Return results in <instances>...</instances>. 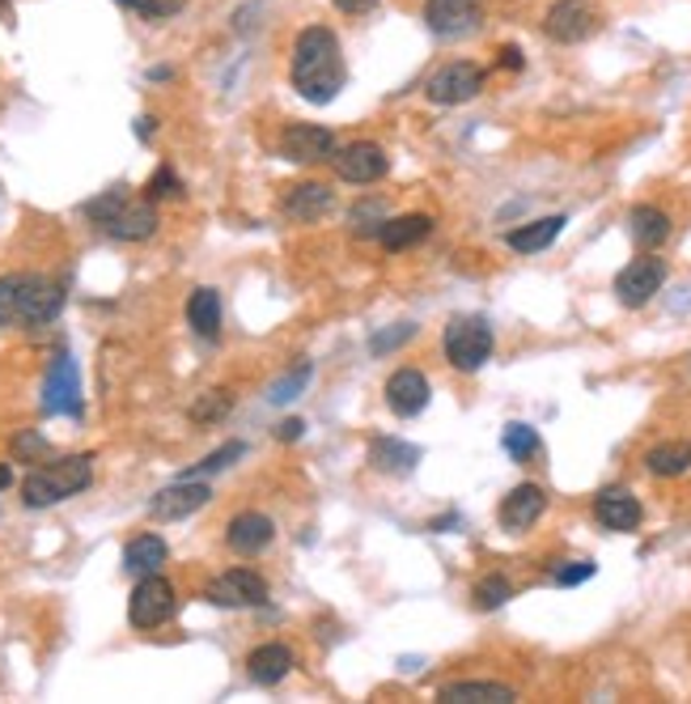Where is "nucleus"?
I'll return each instance as SVG.
<instances>
[{
	"mask_svg": "<svg viewBox=\"0 0 691 704\" xmlns=\"http://www.w3.org/2000/svg\"><path fill=\"white\" fill-rule=\"evenodd\" d=\"M471 598H475V607H480V611H497V607H505V603L513 598V582H509L505 573H488V578H480V582H475Z\"/></svg>",
	"mask_w": 691,
	"mask_h": 704,
	"instance_id": "7c9ffc66",
	"label": "nucleus"
},
{
	"mask_svg": "<svg viewBox=\"0 0 691 704\" xmlns=\"http://www.w3.org/2000/svg\"><path fill=\"white\" fill-rule=\"evenodd\" d=\"M230 408H233L230 395H226V391H208V395H204V399H199V403L192 408V421H199V425H204V421H217V416H226Z\"/></svg>",
	"mask_w": 691,
	"mask_h": 704,
	"instance_id": "ea45409f",
	"label": "nucleus"
},
{
	"mask_svg": "<svg viewBox=\"0 0 691 704\" xmlns=\"http://www.w3.org/2000/svg\"><path fill=\"white\" fill-rule=\"evenodd\" d=\"M441 704H513L518 692L509 683H497V679H459V683H446L437 692Z\"/></svg>",
	"mask_w": 691,
	"mask_h": 704,
	"instance_id": "aec40b11",
	"label": "nucleus"
},
{
	"mask_svg": "<svg viewBox=\"0 0 691 704\" xmlns=\"http://www.w3.org/2000/svg\"><path fill=\"white\" fill-rule=\"evenodd\" d=\"M331 187L327 183H298V187H289L284 192V213L293 217V221H302V226H314V221H323L327 213H331Z\"/></svg>",
	"mask_w": 691,
	"mask_h": 704,
	"instance_id": "412c9836",
	"label": "nucleus"
},
{
	"mask_svg": "<svg viewBox=\"0 0 691 704\" xmlns=\"http://www.w3.org/2000/svg\"><path fill=\"white\" fill-rule=\"evenodd\" d=\"M289 670H293V650L280 645V641H268V645L251 650V658H246V675H251L255 683H264V688H276Z\"/></svg>",
	"mask_w": 691,
	"mask_h": 704,
	"instance_id": "393cba45",
	"label": "nucleus"
},
{
	"mask_svg": "<svg viewBox=\"0 0 691 704\" xmlns=\"http://www.w3.org/2000/svg\"><path fill=\"white\" fill-rule=\"evenodd\" d=\"M13 459L17 463H43V459H51V441L43 437V433H17L13 437Z\"/></svg>",
	"mask_w": 691,
	"mask_h": 704,
	"instance_id": "c9c22d12",
	"label": "nucleus"
},
{
	"mask_svg": "<svg viewBox=\"0 0 691 704\" xmlns=\"http://www.w3.org/2000/svg\"><path fill=\"white\" fill-rule=\"evenodd\" d=\"M662 284H666V259L645 255V259H632L623 272L615 276V298H619V306L641 311L662 293Z\"/></svg>",
	"mask_w": 691,
	"mask_h": 704,
	"instance_id": "f8f14e48",
	"label": "nucleus"
},
{
	"mask_svg": "<svg viewBox=\"0 0 691 704\" xmlns=\"http://www.w3.org/2000/svg\"><path fill=\"white\" fill-rule=\"evenodd\" d=\"M154 128H157L154 116H141V119H136V136H141V141H149V136H154Z\"/></svg>",
	"mask_w": 691,
	"mask_h": 704,
	"instance_id": "c03bdc74",
	"label": "nucleus"
},
{
	"mask_svg": "<svg viewBox=\"0 0 691 704\" xmlns=\"http://www.w3.org/2000/svg\"><path fill=\"white\" fill-rule=\"evenodd\" d=\"M170 77H174L170 69H149V81H170Z\"/></svg>",
	"mask_w": 691,
	"mask_h": 704,
	"instance_id": "49530a36",
	"label": "nucleus"
},
{
	"mask_svg": "<svg viewBox=\"0 0 691 704\" xmlns=\"http://www.w3.org/2000/svg\"><path fill=\"white\" fill-rule=\"evenodd\" d=\"M187 0H119V9L145 17V22H166V17H179Z\"/></svg>",
	"mask_w": 691,
	"mask_h": 704,
	"instance_id": "72a5a7b5",
	"label": "nucleus"
},
{
	"mask_svg": "<svg viewBox=\"0 0 691 704\" xmlns=\"http://www.w3.org/2000/svg\"><path fill=\"white\" fill-rule=\"evenodd\" d=\"M174 607H179V598H174V586L161 578V573H145L136 590H132V598H128V620L132 628H161L170 616H174Z\"/></svg>",
	"mask_w": 691,
	"mask_h": 704,
	"instance_id": "0eeeda50",
	"label": "nucleus"
},
{
	"mask_svg": "<svg viewBox=\"0 0 691 704\" xmlns=\"http://www.w3.org/2000/svg\"><path fill=\"white\" fill-rule=\"evenodd\" d=\"M424 26L437 39H466L484 26L480 0H424Z\"/></svg>",
	"mask_w": 691,
	"mask_h": 704,
	"instance_id": "6e6552de",
	"label": "nucleus"
},
{
	"mask_svg": "<svg viewBox=\"0 0 691 704\" xmlns=\"http://www.w3.org/2000/svg\"><path fill=\"white\" fill-rule=\"evenodd\" d=\"M43 412L47 416H81V374L69 352L51 356L47 383H43Z\"/></svg>",
	"mask_w": 691,
	"mask_h": 704,
	"instance_id": "9b49d317",
	"label": "nucleus"
},
{
	"mask_svg": "<svg viewBox=\"0 0 691 704\" xmlns=\"http://www.w3.org/2000/svg\"><path fill=\"white\" fill-rule=\"evenodd\" d=\"M271 539H276V522H271L268 513H259V509L233 513L230 526H226V544L238 556H259V551L271 548Z\"/></svg>",
	"mask_w": 691,
	"mask_h": 704,
	"instance_id": "dca6fc26",
	"label": "nucleus"
},
{
	"mask_svg": "<svg viewBox=\"0 0 691 704\" xmlns=\"http://www.w3.org/2000/svg\"><path fill=\"white\" fill-rule=\"evenodd\" d=\"M383 221H386L383 199H365V204H356V208H352V230H356L361 238H378Z\"/></svg>",
	"mask_w": 691,
	"mask_h": 704,
	"instance_id": "f704fd0d",
	"label": "nucleus"
},
{
	"mask_svg": "<svg viewBox=\"0 0 691 704\" xmlns=\"http://www.w3.org/2000/svg\"><path fill=\"white\" fill-rule=\"evenodd\" d=\"M340 145H336V132L323 128V123H289L284 136H280V157L284 161H302V166H314V161H331Z\"/></svg>",
	"mask_w": 691,
	"mask_h": 704,
	"instance_id": "2eb2a0df",
	"label": "nucleus"
},
{
	"mask_svg": "<svg viewBox=\"0 0 691 704\" xmlns=\"http://www.w3.org/2000/svg\"><path fill=\"white\" fill-rule=\"evenodd\" d=\"M302 433H306V425H302L298 416H293V421H280V425H276V437H280V441H298Z\"/></svg>",
	"mask_w": 691,
	"mask_h": 704,
	"instance_id": "79ce46f5",
	"label": "nucleus"
},
{
	"mask_svg": "<svg viewBox=\"0 0 691 704\" xmlns=\"http://www.w3.org/2000/svg\"><path fill=\"white\" fill-rule=\"evenodd\" d=\"M500 446H505V454L513 459V463H531L538 450H543V441H538V433L531 425H522V421H513V425H505L500 433Z\"/></svg>",
	"mask_w": 691,
	"mask_h": 704,
	"instance_id": "c756f323",
	"label": "nucleus"
},
{
	"mask_svg": "<svg viewBox=\"0 0 691 704\" xmlns=\"http://www.w3.org/2000/svg\"><path fill=\"white\" fill-rule=\"evenodd\" d=\"M428 234H433V217L428 213H403V217H386L383 230H378V242H383L386 251H412Z\"/></svg>",
	"mask_w": 691,
	"mask_h": 704,
	"instance_id": "5701e85b",
	"label": "nucleus"
},
{
	"mask_svg": "<svg viewBox=\"0 0 691 704\" xmlns=\"http://www.w3.org/2000/svg\"><path fill=\"white\" fill-rule=\"evenodd\" d=\"M336 9L348 13V17H361V13H374V9H378V0H336Z\"/></svg>",
	"mask_w": 691,
	"mask_h": 704,
	"instance_id": "a19ab883",
	"label": "nucleus"
},
{
	"mask_svg": "<svg viewBox=\"0 0 691 704\" xmlns=\"http://www.w3.org/2000/svg\"><path fill=\"white\" fill-rule=\"evenodd\" d=\"M166 539L161 535H136V539H128V548H123V569L132 573V578H145V573H157L161 565H166Z\"/></svg>",
	"mask_w": 691,
	"mask_h": 704,
	"instance_id": "a878e982",
	"label": "nucleus"
},
{
	"mask_svg": "<svg viewBox=\"0 0 691 704\" xmlns=\"http://www.w3.org/2000/svg\"><path fill=\"white\" fill-rule=\"evenodd\" d=\"M369 463L383 475H412L421 463V446L403 441V437H374L369 441Z\"/></svg>",
	"mask_w": 691,
	"mask_h": 704,
	"instance_id": "4be33fe9",
	"label": "nucleus"
},
{
	"mask_svg": "<svg viewBox=\"0 0 691 704\" xmlns=\"http://www.w3.org/2000/svg\"><path fill=\"white\" fill-rule=\"evenodd\" d=\"M594 573H598L594 560H569V565H556V569H551V582H556V586H581V582H590Z\"/></svg>",
	"mask_w": 691,
	"mask_h": 704,
	"instance_id": "4c0bfd02",
	"label": "nucleus"
},
{
	"mask_svg": "<svg viewBox=\"0 0 691 704\" xmlns=\"http://www.w3.org/2000/svg\"><path fill=\"white\" fill-rule=\"evenodd\" d=\"M9 484H13V468H9V463H0V493H4Z\"/></svg>",
	"mask_w": 691,
	"mask_h": 704,
	"instance_id": "a18cd8bd",
	"label": "nucleus"
},
{
	"mask_svg": "<svg viewBox=\"0 0 691 704\" xmlns=\"http://www.w3.org/2000/svg\"><path fill=\"white\" fill-rule=\"evenodd\" d=\"M543 513H547V493H543L538 484H518V488L500 501V526L513 531V535H522V531L535 526Z\"/></svg>",
	"mask_w": 691,
	"mask_h": 704,
	"instance_id": "6ab92c4d",
	"label": "nucleus"
},
{
	"mask_svg": "<svg viewBox=\"0 0 691 704\" xmlns=\"http://www.w3.org/2000/svg\"><path fill=\"white\" fill-rule=\"evenodd\" d=\"M0 13H4V0H0Z\"/></svg>",
	"mask_w": 691,
	"mask_h": 704,
	"instance_id": "de8ad7c7",
	"label": "nucleus"
},
{
	"mask_svg": "<svg viewBox=\"0 0 691 704\" xmlns=\"http://www.w3.org/2000/svg\"><path fill=\"white\" fill-rule=\"evenodd\" d=\"M213 501V488L204 480H174L166 488H157L154 501H149V518L154 522H179V518H192L199 509Z\"/></svg>",
	"mask_w": 691,
	"mask_h": 704,
	"instance_id": "4468645a",
	"label": "nucleus"
},
{
	"mask_svg": "<svg viewBox=\"0 0 691 704\" xmlns=\"http://www.w3.org/2000/svg\"><path fill=\"white\" fill-rule=\"evenodd\" d=\"M493 327H488V318H480V314H459V318H450V327H446V336H441V349H446V361L459 369V374H475V369H484L488 365V356H493Z\"/></svg>",
	"mask_w": 691,
	"mask_h": 704,
	"instance_id": "39448f33",
	"label": "nucleus"
},
{
	"mask_svg": "<svg viewBox=\"0 0 691 704\" xmlns=\"http://www.w3.org/2000/svg\"><path fill=\"white\" fill-rule=\"evenodd\" d=\"M645 468L657 480H675V475H688L691 471V441H662L645 454Z\"/></svg>",
	"mask_w": 691,
	"mask_h": 704,
	"instance_id": "c85d7f7f",
	"label": "nucleus"
},
{
	"mask_svg": "<svg viewBox=\"0 0 691 704\" xmlns=\"http://www.w3.org/2000/svg\"><path fill=\"white\" fill-rule=\"evenodd\" d=\"M522 64H526V60H522V47H500V69H513V73H518Z\"/></svg>",
	"mask_w": 691,
	"mask_h": 704,
	"instance_id": "37998d69",
	"label": "nucleus"
},
{
	"mask_svg": "<svg viewBox=\"0 0 691 704\" xmlns=\"http://www.w3.org/2000/svg\"><path fill=\"white\" fill-rule=\"evenodd\" d=\"M289 81L293 89L314 102V107H327L340 98L348 81L344 69V51L331 26H306L298 39H293V56H289Z\"/></svg>",
	"mask_w": 691,
	"mask_h": 704,
	"instance_id": "f257e3e1",
	"label": "nucleus"
},
{
	"mask_svg": "<svg viewBox=\"0 0 691 704\" xmlns=\"http://www.w3.org/2000/svg\"><path fill=\"white\" fill-rule=\"evenodd\" d=\"M187 323L199 340H217L221 336V298L217 289H195L187 298Z\"/></svg>",
	"mask_w": 691,
	"mask_h": 704,
	"instance_id": "bb28decb",
	"label": "nucleus"
},
{
	"mask_svg": "<svg viewBox=\"0 0 691 704\" xmlns=\"http://www.w3.org/2000/svg\"><path fill=\"white\" fill-rule=\"evenodd\" d=\"M174 196H183V179L170 166H161L154 179H149V187H145V199H174Z\"/></svg>",
	"mask_w": 691,
	"mask_h": 704,
	"instance_id": "58836bf2",
	"label": "nucleus"
},
{
	"mask_svg": "<svg viewBox=\"0 0 691 704\" xmlns=\"http://www.w3.org/2000/svg\"><path fill=\"white\" fill-rule=\"evenodd\" d=\"M331 170H336V179H344L352 187H369V183L386 179L390 157H386V149L383 145H374V141H352V145H344V149L331 154Z\"/></svg>",
	"mask_w": 691,
	"mask_h": 704,
	"instance_id": "1a4fd4ad",
	"label": "nucleus"
},
{
	"mask_svg": "<svg viewBox=\"0 0 691 704\" xmlns=\"http://www.w3.org/2000/svg\"><path fill=\"white\" fill-rule=\"evenodd\" d=\"M314 378V365L302 361L298 369H289V374H280L276 383L268 387V403H289V399H298V395L306 391V383Z\"/></svg>",
	"mask_w": 691,
	"mask_h": 704,
	"instance_id": "2f4dec72",
	"label": "nucleus"
},
{
	"mask_svg": "<svg viewBox=\"0 0 691 704\" xmlns=\"http://www.w3.org/2000/svg\"><path fill=\"white\" fill-rule=\"evenodd\" d=\"M242 454H246V441H226V446L213 450L204 463H195V468L183 471V480H204V475H213V471H226V468H233Z\"/></svg>",
	"mask_w": 691,
	"mask_h": 704,
	"instance_id": "473e14b6",
	"label": "nucleus"
},
{
	"mask_svg": "<svg viewBox=\"0 0 691 704\" xmlns=\"http://www.w3.org/2000/svg\"><path fill=\"white\" fill-rule=\"evenodd\" d=\"M484 81H488V73L475 60H450L424 81V98L437 107H462L484 94Z\"/></svg>",
	"mask_w": 691,
	"mask_h": 704,
	"instance_id": "423d86ee",
	"label": "nucleus"
},
{
	"mask_svg": "<svg viewBox=\"0 0 691 704\" xmlns=\"http://www.w3.org/2000/svg\"><path fill=\"white\" fill-rule=\"evenodd\" d=\"M628 230L637 238V246L653 251V246H662V242L670 238V217H666L662 208H653V204H637V208L628 213Z\"/></svg>",
	"mask_w": 691,
	"mask_h": 704,
	"instance_id": "cd10ccee",
	"label": "nucleus"
},
{
	"mask_svg": "<svg viewBox=\"0 0 691 704\" xmlns=\"http://www.w3.org/2000/svg\"><path fill=\"white\" fill-rule=\"evenodd\" d=\"M412 336H416V323H395V327H386V331H378V336L369 340V352H374V356H386L390 349H403Z\"/></svg>",
	"mask_w": 691,
	"mask_h": 704,
	"instance_id": "e433bc0d",
	"label": "nucleus"
},
{
	"mask_svg": "<svg viewBox=\"0 0 691 704\" xmlns=\"http://www.w3.org/2000/svg\"><path fill=\"white\" fill-rule=\"evenodd\" d=\"M89 480H94V454H69V459H56V463H43L31 471L22 480V501L31 509L60 506V501L85 493Z\"/></svg>",
	"mask_w": 691,
	"mask_h": 704,
	"instance_id": "20e7f679",
	"label": "nucleus"
},
{
	"mask_svg": "<svg viewBox=\"0 0 691 704\" xmlns=\"http://www.w3.org/2000/svg\"><path fill=\"white\" fill-rule=\"evenodd\" d=\"M85 217L116 242H149L157 234V226H161L154 199H136L128 187H111L98 199H89Z\"/></svg>",
	"mask_w": 691,
	"mask_h": 704,
	"instance_id": "7ed1b4c3",
	"label": "nucleus"
},
{
	"mask_svg": "<svg viewBox=\"0 0 691 704\" xmlns=\"http://www.w3.org/2000/svg\"><path fill=\"white\" fill-rule=\"evenodd\" d=\"M569 226V217H538V221H526V226H518V230H509L505 242H509V251H518V255H538V251H547L560 230Z\"/></svg>",
	"mask_w": 691,
	"mask_h": 704,
	"instance_id": "b1692460",
	"label": "nucleus"
},
{
	"mask_svg": "<svg viewBox=\"0 0 691 704\" xmlns=\"http://www.w3.org/2000/svg\"><path fill=\"white\" fill-rule=\"evenodd\" d=\"M204 603L213 607H264L268 603V582L255 573V569H230V573H217L208 586H204Z\"/></svg>",
	"mask_w": 691,
	"mask_h": 704,
	"instance_id": "9d476101",
	"label": "nucleus"
},
{
	"mask_svg": "<svg viewBox=\"0 0 691 704\" xmlns=\"http://www.w3.org/2000/svg\"><path fill=\"white\" fill-rule=\"evenodd\" d=\"M428 378H424L421 369H395L390 378H386V408L395 412V416H403V421H412V416H421L424 408H428Z\"/></svg>",
	"mask_w": 691,
	"mask_h": 704,
	"instance_id": "f3484780",
	"label": "nucleus"
},
{
	"mask_svg": "<svg viewBox=\"0 0 691 704\" xmlns=\"http://www.w3.org/2000/svg\"><path fill=\"white\" fill-rule=\"evenodd\" d=\"M64 311V284L43 272H4L0 276V327L26 331L47 327Z\"/></svg>",
	"mask_w": 691,
	"mask_h": 704,
	"instance_id": "f03ea898",
	"label": "nucleus"
},
{
	"mask_svg": "<svg viewBox=\"0 0 691 704\" xmlns=\"http://www.w3.org/2000/svg\"><path fill=\"white\" fill-rule=\"evenodd\" d=\"M594 518H598V526H603V531L628 535V531H637V526H641L645 509H641V501H637L628 488H603V493L594 497Z\"/></svg>",
	"mask_w": 691,
	"mask_h": 704,
	"instance_id": "a211bd4d",
	"label": "nucleus"
},
{
	"mask_svg": "<svg viewBox=\"0 0 691 704\" xmlns=\"http://www.w3.org/2000/svg\"><path fill=\"white\" fill-rule=\"evenodd\" d=\"M598 31V13L585 4V0H556L547 13H543V35L560 47H573L585 43Z\"/></svg>",
	"mask_w": 691,
	"mask_h": 704,
	"instance_id": "ddd939ff",
	"label": "nucleus"
}]
</instances>
